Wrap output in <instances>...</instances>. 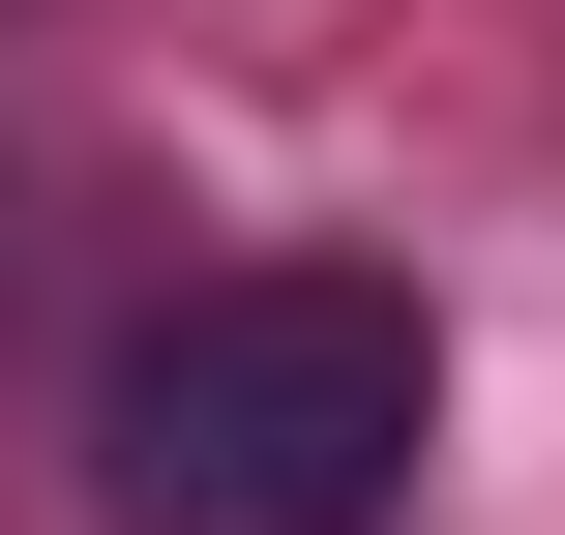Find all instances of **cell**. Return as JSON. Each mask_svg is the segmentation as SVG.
I'll use <instances>...</instances> for the list:
<instances>
[{
    "label": "cell",
    "instance_id": "1",
    "mask_svg": "<svg viewBox=\"0 0 565 535\" xmlns=\"http://www.w3.org/2000/svg\"><path fill=\"white\" fill-rule=\"evenodd\" d=\"M417 447H447V357H417L387 268H209V298H149L119 387H89L119 535H387Z\"/></svg>",
    "mask_w": 565,
    "mask_h": 535
}]
</instances>
